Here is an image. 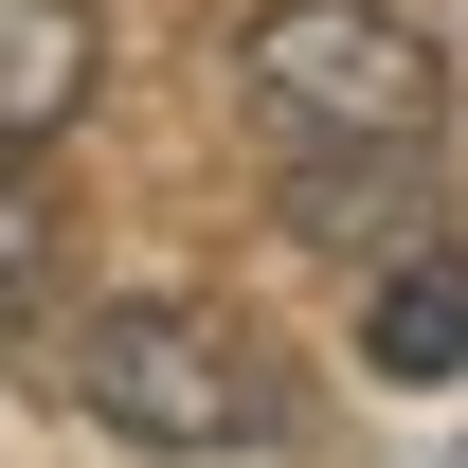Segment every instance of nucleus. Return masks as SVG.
<instances>
[{
    "label": "nucleus",
    "mask_w": 468,
    "mask_h": 468,
    "mask_svg": "<svg viewBox=\"0 0 468 468\" xmlns=\"http://www.w3.org/2000/svg\"><path fill=\"white\" fill-rule=\"evenodd\" d=\"M234 109L289 180H360V163H414L451 126V55L397 0H271L234 37Z\"/></svg>",
    "instance_id": "1"
},
{
    "label": "nucleus",
    "mask_w": 468,
    "mask_h": 468,
    "mask_svg": "<svg viewBox=\"0 0 468 468\" xmlns=\"http://www.w3.org/2000/svg\"><path fill=\"white\" fill-rule=\"evenodd\" d=\"M72 397H90V432H126V451L217 468V451H271V432H289V360L252 343L234 306L126 289V306H90V324H72Z\"/></svg>",
    "instance_id": "2"
},
{
    "label": "nucleus",
    "mask_w": 468,
    "mask_h": 468,
    "mask_svg": "<svg viewBox=\"0 0 468 468\" xmlns=\"http://www.w3.org/2000/svg\"><path fill=\"white\" fill-rule=\"evenodd\" d=\"M109 90V18L90 0H0V144H72Z\"/></svg>",
    "instance_id": "3"
},
{
    "label": "nucleus",
    "mask_w": 468,
    "mask_h": 468,
    "mask_svg": "<svg viewBox=\"0 0 468 468\" xmlns=\"http://www.w3.org/2000/svg\"><path fill=\"white\" fill-rule=\"evenodd\" d=\"M360 360H378V378H451V360H468V252H414V271H378V306H360Z\"/></svg>",
    "instance_id": "4"
},
{
    "label": "nucleus",
    "mask_w": 468,
    "mask_h": 468,
    "mask_svg": "<svg viewBox=\"0 0 468 468\" xmlns=\"http://www.w3.org/2000/svg\"><path fill=\"white\" fill-rule=\"evenodd\" d=\"M37 234H55V217H37V144H0V306L37 289Z\"/></svg>",
    "instance_id": "5"
}]
</instances>
